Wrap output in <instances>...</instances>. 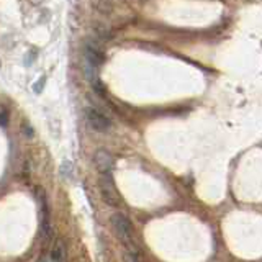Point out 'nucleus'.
Listing matches in <instances>:
<instances>
[{
    "label": "nucleus",
    "instance_id": "1a4fd4ad",
    "mask_svg": "<svg viewBox=\"0 0 262 262\" xmlns=\"http://www.w3.org/2000/svg\"><path fill=\"white\" fill-rule=\"evenodd\" d=\"M71 169H72V166H71V162H69V161L62 162V167H61V172H62V176H64V172H66V176H69Z\"/></svg>",
    "mask_w": 262,
    "mask_h": 262
},
{
    "label": "nucleus",
    "instance_id": "9d476101",
    "mask_svg": "<svg viewBox=\"0 0 262 262\" xmlns=\"http://www.w3.org/2000/svg\"><path fill=\"white\" fill-rule=\"evenodd\" d=\"M38 262H54V259H53L51 254H43V256H41V259H39Z\"/></svg>",
    "mask_w": 262,
    "mask_h": 262
},
{
    "label": "nucleus",
    "instance_id": "0eeeda50",
    "mask_svg": "<svg viewBox=\"0 0 262 262\" xmlns=\"http://www.w3.org/2000/svg\"><path fill=\"white\" fill-rule=\"evenodd\" d=\"M51 256L54 259V262H64V257H66V249H64V244L62 241L57 239L53 246L51 249Z\"/></svg>",
    "mask_w": 262,
    "mask_h": 262
},
{
    "label": "nucleus",
    "instance_id": "39448f33",
    "mask_svg": "<svg viewBox=\"0 0 262 262\" xmlns=\"http://www.w3.org/2000/svg\"><path fill=\"white\" fill-rule=\"evenodd\" d=\"M36 196L39 199V216H41V237H48L49 234V218H48V205H46V196L43 193V190H36Z\"/></svg>",
    "mask_w": 262,
    "mask_h": 262
},
{
    "label": "nucleus",
    "instance_id": "f03ea898",
    "mask_svg": "<svg viewBox=\"0 0 262 262\" xmlns=\"http://www.w3.org/2000/svg\"><path fill=\"white\" fill-rule=\"evenodd\" d=\"M100 193H102L103 202L108 205V207H117L120 203V195H118L117 187H115L112 172H108V174H100Z\"/></svg>",
    "mask_w": 262,
    "mask_h": 262
},
{
    "label": "nucleus",
    "instance_id": "6e6552de",
    "mask_svg": "<svg viewBox=\"0 0 262 262\" xmlns=\"http://www.w3.org/2000/svg\"><path fill=\"white\" fill-rule=\"evenodd\" d=\"M7 125H8V112H7V108L4 106V108H2V128L5 129Z\"/></svg>",
    "mask_w": 262,
    "mask_h": 262
},
{
    "label": "nucleus",
    "instance_id": "f257e3e1",
    "mask_svg": "<svg viewBox=\"0 0 262 262\" xmlns=\"http://www.w3.org/2000/svg\"><path fill=\"white\" fill-rule=\"evenodd\" d=\"M110 225L115 236L126 246L131 254H136L138 248L135 243V228L131 225L129 218L126 215H123V213H113L110 216Z\"/></svg>",
    "mask_w": 262,
    "mask_h": 262
},
{
    "label": "nucleus",
    "instance_id": "7ed1b4c3",
    "mask_svg": "<svg viewBox=\"0 0 262 262\" xmlns=\"http://www.w3.org/2000/svg\"><path fill=\"white\" fill-rule=\"evenodd\" d=\"M85 118L90 128L98 131V133H105V131H108L112 126L110 118L106 117V115H103L102 112H98L97 108H92V106L85 108Z\"/></svg>",
    "mask_w": 262,
    "mask_h": 262
},
{
    "label": "nucleus",
    "instance_id": "20e7f679",
    "mask_svg": "<svg viewBox=\"0 0 262 262\" xmlns=\"http://www.w3.org/2000/svg\"><path fill=\"white\" fill-rule=\"evenodd\" d=\"M94 164L100 174H108L113 169V156L105 149H98L94 154Z\"/></svg>",
    "mask_w": 262,
    "mask_h": 262
},
{
    "label": "nucleus",
    "instance_id": "423d86ee",
    "mask_svg": "<svg viewBox=\"0 0 262 262\" xmlns=\"http://www.w3.org/2000/svg\"><path fill=\"white\" fill-rule=\"evenodd\" d=\"M84 61H89L90 64L100 68V64L103 62V54L100 49H97L94 45H87L84 48Z\"/></svg>",
    "mask_w": 262,
    "mask_h": 262
},
{
    "label": "nucleus",
    "instance_id": "9b49d317",
    "mask_svg": "<svg viewBox=\"0 0 262 262\" xmlns=\"http://www.w3.org/2000/svg\"><path fill=\"white\" fill-rule=\"evenodd\" d=\"M43 84H45V77H41V82H39V85L38 84H35V92H41V89H43Z\"/></svg>",
    "mask_w": 262,
    "mask_h": 262
}]
</instances>
